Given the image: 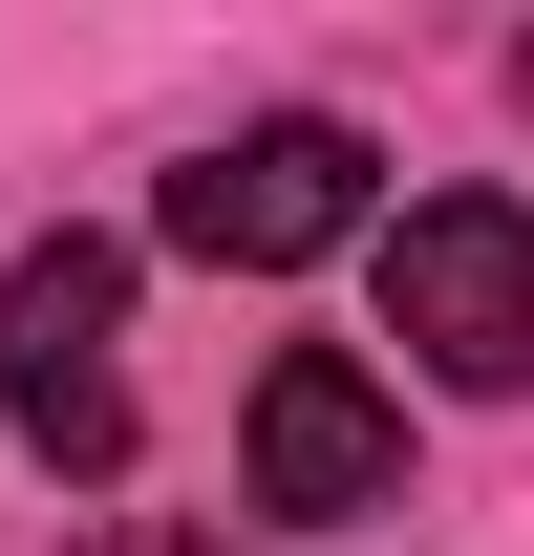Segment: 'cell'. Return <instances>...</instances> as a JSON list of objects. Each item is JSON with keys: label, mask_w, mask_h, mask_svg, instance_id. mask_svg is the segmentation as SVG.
Listing matches in <instances>:
<instances>
[{"label": "cell", "mask_w": 534, "mask_h": 556, "mask_svg": "<svg viewBox=\"0 0 534 556\" xmlns=\"http://www.w3.org/2000/svg\"><path fill=\"white\" fill-rule=\"evenodd\" d=\"M0 428L43 471H129V257L107 236H43L0 278Z\"/></svg>", "instance_id": "1"}, {"label": "cell", "mask_w": 534, "mask_h": 556, "mask_svg": "<svg viewBox=\"0 0 534 556\" xmlns=\"http://www.w3.org/2000/svg\"><path fill=\"white\" fill-rule=\"evenodd\" d=\"M385 321L449 386H534V193H428L385 236Z\"/></svg>", "instance_id": "3"}, {"label": "cell", "mask_w": 534, "mask_h": 556, "mask_svg": "<svg viewBox=\"0 0 534 556\" xmlns=\"http://www.w3.org/2000/svg\"><path fill=\"white\" fill-rule=\"evenodd\" d=\"M364 236V129H321V108H278V129L193 150L171 172V257H236V278H300Z\"/></svg>", "instance_id": "2"}, {"label": "cell", "mask_w": 534, "mask_h": 556, "mask_svg": "<svg viewBox=\"0 0 534 556\" xmlns=\"http://www.w3.org/2000/svg\"><path fill=\"white\" fill-rule=\"evenodd\" d=\"M385 492H406V407L342 343H278L257 364V514H385Z\"/></svg>", "instance_id": "4"}]
</instances>
